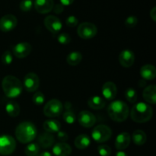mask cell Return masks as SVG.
Returning <instances> with one entry per match:
<instances>
[{
  "label": "cell",
  "mask_w": 156,
  "mask_h": 156,
  "mask_svg": "<svg viewBox=\"0 0 156 156\" xmlns=\"http://www.w3.org/2000/svg\"><path fill=\"white\" fill-rule=\"evenodd\" d=\"M153 115L152 108L144 102L135 104L130 111V117L134 122L139 123H146L151 120Z\"/></svg>",
  "instance_id": "1"
},
{
  "label": "cell",
  "mask_w": 156,
  "mask_h": 156,
  "mask_svg": "<svg viewBox=\"0 0 156 156\" xmlns=\"http://www.w3.org/2000/svg\"><path fill=\"white\" fill-rule=\"evenodd\" d=\"M33 7L32 0H23L20 3V9L23 12H29Z\"/></svg>",
  "instance_id": "35"
},
{
  "label": "cell",
  "mask_w": 156,
  "mask_h": 156,
  "mask_svg": "<svg viewBox=\"0 0 156 156\" xmlns=\"http://www.w3.org/2000/svg\"><path fill=\"white\" fill-rule=\"evenodd\" d=\"M57 137L60 141L63 142V143H66V141H67L69 139L68 134L66 133L64 131L59 130V132H57Z\"/></svg>",
  "instance_id": "38"
},
{
  "label": "cell",
  "mask_w": 156,
  "mask_h": 156,
  "mask_svg": "<svg viewBox=\"0 0 156 156\" xmlns=\"http://www.w3.org/2000/svg\"><path fill=\"white\" fill-rule=\"evenodd\" d=\"M53 11L56 14H60L63 12L64 6L62 4H57L55 6H53Z\"/></svg>",
  "instance_id": "39"
},
{
  "label": "cell",
  "mask_w": 156,
  "mask_h": 156,
  "mask_svg": "<svg viewBox=\"0 0 156 156\" xmlns=\"http://www.w3.org/2000/svg\"><path fill=\"white\" fill-rule=\"evenodd\" d=\"M37 136L36 126L29 121L21 123L15 129V136L21 143H29L33 141Z\"/></svg>",
  "instance_id": "2"
},
{
  "label": "cell",
  "mask_w": 156,
  "mask_h": 156,
  "mask_svg": "<svg viewBox=\"0 0 156 156\" xmlns=\"http://www.w3.org/2000/svg\"><path fill=\"white\" fill-rule=\"evenodd\" d=\"M44 25L47 30L53 34H56L62 29V24L60 20L54 15H48L44 19Z\"/></svg>",
  "instance_id": "13"
},
{
  "label": "cell",
  "mask_w": 156,
  "mask_h": 156,
  "mask_svg": "<svg viewBox=\"0 0 156 156\" xmlns=\"http://www.w3.org/2000/svg\"><path fill=\"white\" fill-rule=\"evenodd\" d=\"M54 6L53 0H35L34 8L38 13L47 14L51 12Z\"/></svg>",
  "instance_id": "15"
},
{
  "label": "cell",
  "mask_w": 156,
  "mask_h": 156,
  "mask_svg": "<svg viewBox=\"0 0 156 156\" xmlns=\"http://www.w3.org/2000/svg\"><path fill=\"white\" fill-rule=\"evenodd\" d=\"M78 23H79V20H78V18L76 17L73 16V15L69 16L66 18V24L69 27H76L78 24Z\"/></svg>",
  "instance_id": "37"
},
{
  "label": "cell",
  "mask_w": 156,
  "mask_h": 156,
  "mask_svg": "<svg viewBox=\"0 0 156 156\" xmlns=\"http://www.w3.org/2000/svg\"><path fill=\"white\" fill-rule=\"evenodd\" d=\"M63 117V120L69 124H73L76 120V116L75 115L74 113L69 111H66L63 114V117Z\"/></svg>",
  "instance_id": "31"
},
{
  "label": "cell",
  "mask_w": 156,
  "mask_h": 156,
  "mask_svg": "<svg viewBox=\"0 0 156 156\" xmlns=\"http://www.w3.org/2000/svg\"><path fill=\"white\" fill-rule=\"evenodd\" d=\"M74 143L77 149H85L91 144V140L88 136L85 135V134H81L76 137Z\"/></svg>",
  "instance_id": "23"
},
{
  "label": "cell",
  "mask_w": 156,
  "mask_h": 156,
  "mask_svg": "<svg viewBox=\"0 0 156 156\" xmlns=\"http://www.w3.org/2000/svg\"><path fill=\"white\" fill-rule=\"evenodd\" d=\"M63 110V105L60 101L52 99L47 102L44 108V115L48 117H56L60 115Z\"/></svg>",
  "instance_id": "6"
},
{
  "label": "cell",
  "mask_w": 156,
  "mask_h": 156,
  "mask_svg": "<svg viewBox=\"0 0 156 156\" xmlns=\"http://www.w3.org/2000/svg\"><path fill=\"white\" fill-rule=\"evenodd\" d=\"M18 24L16 17L13 15H5L0 19V30L3 32H9L14 30Z\"/></svg>",
  "instance_id": "10"
},
{
  "label": "cell",
  "mask_w": 156,
  "mask_h": 156,
  "mask_svg": "<svg viewBox=\"0 0 156 156\" xmlns=\"http://www.w3.org/2000/svg\"><path fill=\"white\" fill-rule=\"evenodd\" d=\"M12 60H13V56L9 50H6L5 52L3 53L2 56V62L4 65H10L12 62Z\"/></svg>",
  "instance_id": "32"
},
{
  "label": "cell",
  "mask_w": 156,
  "mask_h": 156,
  "mask_svg": "<svg viewBox=\"0 0 156 156\" xmlns=\"http://www.w3.org/2000/svg\"><path fill=\"white\" fill-rule=\"evenodd\" d=\"M32 50V47L29 43L27 42H21L17 44L13 47V54L19 59L27 57L29 56Z\"/></svg>",
  "instance_id": "12"
},
{
  "label": "cell",
  "mask_w": 156,
  "mask_h": 156,
  "mask_svg": "<svg viewBox=\"0 0 156 156\" xmlns=\"http://www.w3.org/2000/svg\"><path fill=\"white\" fill-rule=\"evenodd\" d=\"M116 156H127L124 152H122V151H119V152H117L116 154Z\"/></svg>",
  "instance_id": "43"
},
{
  "label": "cell",
  "mask_w": 156,
  "mask_h": 156,
  "mask_svg": "<svg viewBox=\"0 0 156 156\" xmlns=\"http://www.w3.org/2000/svg\"><path fill=\"white\" fill-rule=\"evenodd\" d=\"M16 148L15 139L9 135L0 136V155H9L12 154Z\"/></svg>",
  "instance_id": "7"
},
{
  "label": "cell",
  "mask_w": 156,
  "mask_h": 156,
  "mask_svg": "<svg viewBox=\"0 0 156 156\" xmlns=\"http://www.w3.org/2000/svg\"><path fill=\"white\" fill-rule=\"evenodd\" d=\"M60 123L56 120H48L44 123V129L46 132L50 133L59 132L60 130Z\"/></svg>",
  "instance_id": "24"
},
{
  "label": "cell",
  "mask_w": 156,
  "mask_h": 156,
  "mask_svg": "<svg viewBox=\"0 0 156 156\" xmlns=\"http://www.w3.org/2000/svg\"><path fill=\"white\" fill-rule=\"evenodd\" d=\"M150 17L154 21H156V8H152V10L150 11Z\"/></svg>",
  "instance_id": "40"
},
{
  "label": "cell",
  "mask_w": 156,
  "mask_h": 156,
  "mask_svg": "<svg viewBox=\"0 0 156 156\" xmlns=\"http://www.w3.org/2000/svg\"><path fill=\"white\" fill-rule=\"evenodd\" d=\"M61 2V4L62 5H66V6H68L70 5L71 4H73V2H74V0H59Z\"/></svg>",
  "instance_id": "41"
},
{
  "label": "cell",
  "mask_w": 156,
  "mask_h": 156,
  "mask_svg": "<svg viewBox=\"0 0 156 156\" xmlns=\"http://www.w3.org/2000/svg\"><path fill=\"white\" fill-rule=\"evenodd\" d=\"M32 101H33V102L35 105H41L45 101V96H44V94L41 91H36L34 94L33 98H32Z\"/></svg>",
  "instance_id": "30"
},
{
  "label": "cell",
  "mask_w": 156,
  "mask_h": 156,
  "mask_svg": "<svg viewBox=\"0 0 156 156\" xmlns=\"http://www.w3.org/2000/svg\"><path fill=\"white\" fill-rule=\"evenodd\" d=\"M54 136L50 133L44 132L39 136L37 140V144L43 149H48L54 144Z\"/></svg>",
  "instance_id": "19"
},
{
  "label": "cell",
  "mask_w": 156,
  "mask_h": 156,
  "mask_svg": "<svg viewBox=\"0 0 156 156\" xmlns=\"http://www.w3.org/2000/svg\"><path fill=\"white\" fill-rule=\"evenodd\" d=\"M131 141L130 135L127 132H123L119 134L115 140V147L121 151L126 149L129 146Z\"/></svg>",
  "instance_id": "17"
},
{
  "label": "cell",
  "mask_w": 156,
  "mask_h": 156,
  "mask_svg": "<svg viewBox=\"0 0 156 156\" xmlns=\"http://www.w3.org/2000/svg\"><path fill=\"white\" fill-rule=\"evenodd\" d=\"M125 98H126V100L129 102V103H135L137 100V97H138V94H137L136 91L134 88H128L126 90L124 93Z\"/></svg>",
  "instance_id": "29"
},
{
  "label": "cell",
  "mask_w": 156,
  "mask_h": 156,
  "mask_svg": "<svg viewBox=\"0 0 156 156\" xmlns=\"http://www.w3.org/2000/svg\"><path fill=\"white\" fill-rule=\"evenodd\" d=\"M140 75L142 78L146 80H153L156 76V69L153 65L146 64L142 66L140 69Z\"/></svg>",
  "instance_id": "21"
},
{
  "label": "cell",
  "mask_w": 156,
  "mask_h": 156,
  "mask_svg": "<svg viewBox=\"0 0 156 156\" xmlns=\"http://www.w3.org/2000/svg\"><path fill=\"white\" fill-rule=\"evenodd\" d=\"M102 94L108 100L115 98L117 93V88L115 84L112 82H107L102 86Z\"/></svg>",
  "instance_id": "16"
},
{
  "label": "cell",
  "mask_w": 156,
  "mask_h": 156,
  "mask_svg": "<svg viewBox=\"0 0 156 156\" xmlns=\"http://www.w3.org/2000/svg\"><path fill=\"white\" fill-rule=\"evenodd\" d=\"M124 24L128 28H133L138 24V18L136 16H129L125 20Z\"/></svg>",
  "instance_id": "36"
},
{
  "label": "cell",
  "mask_w": 156,
  "mask_h": 156,
  "mask_svg": "<svg viewBox=\"0 0 156 156\" xmlns=\"http://www.w3.org/2000/svg\"><path fill=\"white\" fill-rule=\"evenodd\" d=\"M108 112L109 117L114 121L123 122L129 116V109L128 105L123 101H114L108 106Z\"/></svg>",
  "instance_id": "4"
},
{
  "label": "cell",
  "mask_w": 156,
  "mask_h": 156,
  "mask_svg": "<svg viewBox=\"0 0 156 156\" xmlns=\"http://www.w3.org/2000/svg\"><path fill=\"white\" fill-rule=\"evenodd\" d=\"M82 59V55L80 52L78 51H73L70 53L67 56L66 62L67 63L72 66H76L79 65L81 62Z\"/></svg>",
  "instance_id": "26"
},
{
  "label": "cell",
  "mask_w": 156,
  "mask_h": 156,
  "mask_svg": "<svg viewBox=\"0 0 156 156\" xmlns=\"http://www.w3.org/2000/svg\"><path fill=\"white\" fill-rule=\"evenodd\" d=\"M98 152L101 156H110L111 154V149L107 145H101L98 147Z\"/></svg>",
  "instance_id": "33"
},
{
  "label": "cell",
  "mask_w": 156,
  "mask_h": 156,
  "mask_svg": "<svg viewBox=\"0 0 156 156\" xmlns=\"http://www.w3.org/2000/svg\"><path fill=\"white\" fill-rule=\"evenodd\" d=\"M78 122L83 127L89 128L95 124L96 117L90 111H82L78 115Z\"/></svg>",
  "instance_id": "11"
},
{
  "label": "cell",
  "mask_w": 156,
  "mask_h": 156,
  "mask_svg": "<svg viewBox=\"0 0 156 156\" xmlns=\"http://www.w3.org/2000/svg\"><path fill=\"white\" fill-rule=\"evenodd\" d=\"M143 96L144 100L151 105H155L156 102V86L150 85L143 90Z\"/></svg>",
  "instance_id": "20"
},
{
  "label": "cell",
  "mask_w": 156,
  "mask_h": 156,
  "mask_svg": "<svg viewBox=\"0 0 156 156\" xmlns=\"http://www.w3.org/2000/svg\"><path fill=\"white\" fill-rule=\"evenodd\" d=\"M88 105L91 109L101 110L103 109L106 105L105 101L100 96H91L88 101Z\"/></svg>",
  "instance_id": "22"
},
{
  "label": "cell",
  "mask_w": 156,
  "mask_h": 156,
  "mask_svg": "<svg viewBox=\"0 0 156 156\" xmlns=\"http://www.w3.org/2000/svg\"><path fill=\"white\" fill-rule=\"evenodd\" d=\"M71 37L67 33H62L58 35L57 41L61 44H69L71 42Z\"/></svg>",
  "instance_id": "34"
},
{
  "label": "cell",
  "mask_w": 156,
  "mask_h": 156,
  "mask_svg": "<svg viewBox=\"0 0 156 156\" xmlns=\"http://www.w3.org/2000/svg\"><path fill=\"white\" fill-rule=\"evenodd\" d=\"M112 136V130L108 126L105 124L98 125L93 129L91 133L92 139L98 143H105L110 140Z\"/></svg>",
  "instance_id": "5"
},
{
  "label": "cell",
  "mask_w": 156,
  "mask_h": 156,
  "mask_svg": "<svg viewBox=\"0 0 156 156\" xmlns=\"http://www.w3.org/2000/svg\"><path fill=\"white\" fill-rule=\"evenodd\" d=\"M97 27L90 22H83L78 27L77 34L82 39H91L97 34Z\"/></svg>",
  "instance_id": "8"
},
{
  "label": "cell",
  "mask_w": 156,
  "mask_h": 156,
  "mask_svg": "<svg viewBox=\"0 0 156 156\" xmlns=\"http://www.w3.org/2000/svg\"><path fill=\"white\" fill-rule=\"evenodd\" d=\"M40 146L37 143H30L26 146L24 149L27 156H37L39 153Z\"/></svg>",
  "instance_id": "28"
},
{
  "label": "cell",
  "mask_w": 156,
  "mask_h": 156,
  "mask_svg": "<svg viewBox=\"0 0 156 156\" xmlns=\"http://www.w3.org/2000/svg\"><path fill=\"white\" fill-rule=\"evenodd\" d=\"M24 88L28 92H34L40 85V79L37 75L34 73H29L24 76L23 82Z\"/></svg>",
  "instance_id": "9"
},
{
  "label": "cell",
  "mask_w": 156,
  "mask_h": 156,
  "mask_svg": "<svg viewBox=\"0 0 156 156\" xmlns=\"http://www.w3.org/2000/svg\"><path fill=\"white\" fill-rule=\"evenodd\" d=\"M53 153L55 156H69L72 153V148L66 143L61 142L53 146Z\"/></svg>",
  "instance_id": "18"
},
{
  "label": "cell",
  "mask_w": 156,
  "mask_h": 156,
  "mask_svg": "<svg viewBox=\"0 0 156 156\" xmlns=\"http://www.w3.org/2000/svg\"><path fill=\"white\" fill-rule=\"evenodd\" d=\"M2 88L5 94L10 98H18L23 89L21 81L13 76H7L2 79Z\"/></svg>",
  "instance_id": "3"
},
{
  "label": "cell",
  "mask_w": 156,
  "mask_h": 156,
  "mask_svg": "<svg viewBox=\"0 0 156 156\" xmlns=\"http://www.w3.org/2000/svg\"><path fill=\"white\" fill-rule=\"evenodd\" d=\"M5 111L9 116L12 117H16L20 114V107L16 102L9 101L6 105Z\"/></svg>",
  "instance_id": "27"
},
{
  "label": "cell",
  "mask_w": 156,
  "mask_h": 156,
  "mask_svg": "<svg viewBox=\"0 0 156 156\" xmlns=\"http://www.w3.org/2000/svg\"><path fill=\"white\" fill-rule=\"evenodd\" d=\"M38 156H52V155L50 152H47V151H44V152H41Z\"/></svg>",
  "instance_id": "42"
},
{
  "label": "cell",
  "mask_w": 156,
  "mask_h": 156,
  "mask_svg": "<svg viewBox=\"0 0 156 156\" xmlns=\"http://www.w3.org/2000/svg\"><path fill=\"white\" fill-rule=\"evenodd\" d=\"M119 62L124 68H129L135 62V55L129 50H124L120 53L118 57Z\"/></svg>",
  "instance_id": "14"
},
{
  "label": "cell",
  "mask_w": 156,
  "mask_h": 156,
  "mask_svg": "<svg viewBox=\"0 0 156 156\" xmlns=\"http://www.w3.org/2000/svg\"><path fill=\"white\" fill-rule=\"evenodd\" d=\"M132 140L136 146H143L146 143L147 136L144 131L141 129H136L133 133Z\"/></svg>",
  "instance_id": "25"
}]
</instances>
